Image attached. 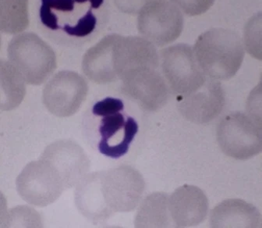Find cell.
<instances>
[{
    "mask_svg": "<svg viewBox=\"0 0 262 228\" xmlns=\"http://www.w3.org/2000/svg\"><path fill=\"white\" fill-rule=\"evenodd\" d=\"M75 188L77 209L96 223L108 220L116 213L135 210L142 199L145 183L137 170L123 165L88 174Z\"/></svg>",
    "mask_w": 262,
    "mask_h": 228,
    "instance_id": "cell-1",
    "label": "cell"
},
{
    "mask_svg": "<svg viewBox=\"0 0 262 228\" xmlns=\"http://www.w3.org/2000/svg\"><path fill=\"white\" fill-rule=\"evenodd\" d=\"M193 51L205 75L215 80L234 77L244 58L241 37L226 28H211L204 32L196 39Z\"/></svg>",
    "mask_w": 262,
    "mask_h": 228,
    "instance_id": "cell-2",
    "label": "cell"
},
{
    "mask_svg": "<svg viewBox=\"0 0 262 228\" xmlns=\"http://www.w3.org/2000/svg\"><path fill=\"white\" fill-rule=\"evenodd\" d=\"M105 0H41L39 17L45 28L77 39L98 28Z\"/></svg>",
    "mask_w": 262,
    "mask_h": 228,
    "instance_id": "cell-3",
    "label": "cell"
},
{
    "mask_svg": "<svg viewBox=\"0 0 262 228\" xmlns=\"http://www.w3.org/2000/svg\"><path fill=\"white\" fill-rule=\"evenodd\" d=\"M92 113L99 118V153L112 159L125 156L138 134L139 126L134 117L124 113L123 101L107 97L94 104Z\"/></svg>",
    "mask_w": 262,
    "mask_h": 228,
    "instance_id": "cell-4",
    "label": "cell"
},
{
    "mask_svg": "<svg viewBox=\"0 0 262 228\" xmlns=\"http://www.w3.org/2000/svg\"><path fill=\"white\" fill-rule=\"evenodd\" d=\"M8 59L26 84L41 86L53 75L57 67L53 48L36 34L23 32L9 43Z\"/></svg>",
    "mask_w": 262,
    "mask_h": 228,
    "instance_id": "cell-5",
    "label": "cell"
},
{
    "mask_svg": "<svg viewBox=\"0 0 262 228\" xmlns=\"http://www.w3.org/2000/svg\"><path fill=\"white\" fill-rule=\"evenodd\" d=\"M216 139L224 154L238 160H247L262 153V126L241 112L222 118L216 128Z\"/></svg>",
    "mask_w": 262,
    "mask_h": 228,
    "instance_id": "cell-6",
    "label": "cell"
},
{
    "mask_svg": "<svg viewBox=\"0 0 262 228\" xmlns=\"http://www.w3.org/2000/svg\"><path fill=\"white\" fill-rule=\"evenodd\" d=\"M160 66L164 78L172 92L188 95L205 85L207 76L196 60L193 48L178 43L160 52Z\"/></svg>",
    "mask_w": 262,
    "mask_h": 228,
    "instance_id": "cell-7",
    "label": "cell"
},
{
    "mask_svg": "<svg viewBox=\"0 0 262 228\" xmlns=\"http://www.w3.org/2000/svg\"><path fill=\"white\" fill-rule=\"evenodd\" d=\"M138 15L139 33L158 47L173 43L184 29L182 13L171 0L148 3Z\"/></svg>",
    "mask_w": 262,
    "mask_h": 228,
    "instance_id": "cell-8",
    "label": "cell"
},
{
    "mask_svg": "<svg viewBox=\"0 0 262 228\" xmlns=\"http://www.w3.org/2000/svg\"><path fill=\"white\" fill-rule=\"evenodd\" d=\"M16 187L22 199L38 207L51 205L66 190L56 170L41 157L25 167L16 178Z\"/></svg>",
    "mask_w": 262,
    "mask_h": 228,
    "instance_id": "cell-9",
    "label": "cell"
},
{
    "mask_svg": "<svg viewBox=\"0 0 262 228\" xmlns=\"http://www.w3.org/2000/svg\"><path fill=\"white\" fill-rule=\"evenodd\" d=\"M89 94L85 79L78 73L62 71L48 80L42 91L46 108L57 117L74 115L84 103Z\"/></svg>",
    "mask_w": 262,
    "mask_h": 228,
    "instance_id": "cell-10",
    "label": "cell"
},
{
    "mask_svg": "<svg viewBox=\"0 0 262 228\" xmlns=\"http://www.w3.org/2000/svg\"><path fill=\"white\" fill-rule=\"evenodd\" d=\"M159 68L137 70L121 79V92L142 110L155 112L169 100L170 89Z\"/></svg>",
    "mask_w": 262,
    "mask_h": 228,
    "instance_id": "cell-11",
    "label": "cell"
},
{
    "mask_svg": "<svg viewBox=\"0 0 262 228\" xmlns=\"http://www.w3.org/2000/svg\"><path fill=\"white\" fill-rule=\"evenodd\" d=\"M41 158L56 170L66 189L76 187L90 170V160L85 152L71 140H58L49 144Z\"/></svg>",
    "mask_w": 262,
    "mask_h": 228,
    "instance_id": "cell-12",
    "label": "cell"
},
{
    "mask_svg": "<svg viewBox=\"0 0 262 228\" xmlns=\"http://www.w3.org/2000/svg\"><path fill=\"white\" fill-rule=\"evenodd\" d=\"M177 100L180 114L196 125L209 123L216 118L226 103L221 83L209 77L199 90L188 95H179Z\"/></svg>",
    "mask_w": 262,
    "mask_h": 228,
    "instance_id": "cell-13",
    "label": "cell"
},
{
    "mask_svg": "<svg viewBox=\"0 0 262 228\" xmlns=\"http://www.w3.org/2000/svg\"><path fill=\"white\" fill-rule=\"evenodd\" d=\"M160 56L156 46L144 37L119 35L114 47V68L119 80L142 68H159Z\"/></svg>",
    "mask_w": 262,
    "mask_h": 228,
    "instance_id": "cell-14",
    "label": "cell"
},
{
    "mask_svg": "<svg viewBox=\"0 0 262 228\" xmlns=\"http://www.w3.org/2000/svg\"><path fill=\"white\" fill-rule=\"evenodd\" d=\"M208 206L206 195L196 186L185 184L169 195V213L172 223L177 227H191L203 223Z\"/></svg>",
    "mask_w": 262,
    "mask_h": 228,
    "instance_id": "cell-15",
    "label": "cell"
},
{
    "mask_svg": "<svg viewBox=\"0 0 262 228\" xmlns=\"http://www.w3.org/2000/svg\"><path fill=\"white\" fill-rule=\"evenodd\" d=\"M118 35H106L84 55L82 71L89 80L96 84H108L119 80L114 68V47Z\"/></svg>",
    "mask_w": 262,
    "mask_h": 228,
    "instance_id": "cell-16",
    "label": "cell"
},
{
    "mask_svg": "<svg viewBox=\"0 0 262 228\" xmlns=\"http://www.w3.org/2000/svg\"><path fill=\"white\" fill-rule=\"evenodd\" d=\"M261 216L254 205L241 199H227L210 214L211 227H258Z\"/></svg>",
    "mask_w": 262,
    "mask_h": 228,
    "instance_id": "cell-17",
    "label": "cell"
},
{
    "mask_svg": "<svg viewBox=\"0 0 262 228\" xmlns=\"http://www.w3.org/2000/svg\"><path fill=\"white\" fill-rule=\"evenodd\" d=\"M169 197L164 192H156L147 196L138 209L135 226L169 227L173 224L169 213Z\"/></svg>",
    "mask_w": 262,
    "mask_h": 228,
    "instance_id": "cell-18",
    "label": "cell"
},
{
    "mask_svg": "<svg viewBox=\"0 0 262 228\" xmlns=\"http://www.w3.org/2000/svg\"><path fill=\"white\" fill-rule=\"evenodd\" d=\"M26 82L10 61H1V110L19 107L26 95Z\"/></svg>",
    "mask_w": 262,
    "mask_h": 228,
    "instance_id": "cell-19",
    "label": "cell"
},
{
    "mask_svg": "<svg viewBox=\"0 0 262 228\" xmlns=\"http://www.w3.org/2000/svg\"><path fill=\"white\" fill-rule=\"evenodd\" d=\"M0 24L3 33H23L29 25L28 0H1Z\"/></svg>",
    "mask_w": 262,
    "mask_h": 228,
    "instance_id": "cell-20",
    "label": "cell"
},
{
    "mask_svg": "<svg viewBox=\"0 0 262 228\" xmlns=\"http://www.w3.org/2000/svg\"><path fill=\"white\" fill-rule=\"evenodd\" d=\"M244 38L247 52L262 61V12L256 13L246 24Z\"/></svg>",
    "mask_w": 262,
    "mask_h": 228,
    "instance_id": "cell-21",
    "label": "cell"
},
{
    "mask_svg": "<svg viewBox=\"0 0 262 228\" xmlns=\"http://www.w3.org/2000/svg\"><path fill=\"white\" fill-rule=\"evenodd\" d=\"M41 224L39 214L34 209L28 206L22 205L11 209L7 214L6 226L8 227H34L41 226Z\"/></svg>",
    "mask_w": 262,
    "mask_h": 228,
    "instance_id": "cell-22",
    "label": "cell"
},
{
    "mask_svg": "<svg viewBox=\"0 0 262 228\" xmlns=\"http://www.w3.org/2000/svg\"><path fill=\"white\" fill-rule=\"evenodd\" d=\"M246 110L253 120L262 126V73L260 82L248 95L246 102Z\"/></svg>",
    "mask_w": 262,
    "mask_h": 228,
    "instance_id": "cell-23",
    "label": "cell"
},
{
    "mask_svg": "<svg viewBox=\"0 0 262 228\" xmlns=\"http://www.w3.org/2000/svg\"><path fill=\"white\" fill-rule=\"evenodd\" d=\"M185 14L193 17L206 13L215 3V0H171Z\"/></svg>",
    "mask_w": 262,
    "mask_h": 228,
    "instance_id": "cell-24",
    "label": "cell"
},
{
    "mask_svg": "<svg viewBox=\"0 0 262 228\" xmlns=\"http://www.w3.org/2000/svg\"><path fill=\"white\" fill-rule=\"evenodd\" d=\"M115 5L120 11L127 14L136 15L141 9L155 0H113Z\"/></svg>",
    "mask_w": 262,
    "mask_h": 228,
    "instance_id": "cell-25",
    "label": "cell"
}]
</instances>
